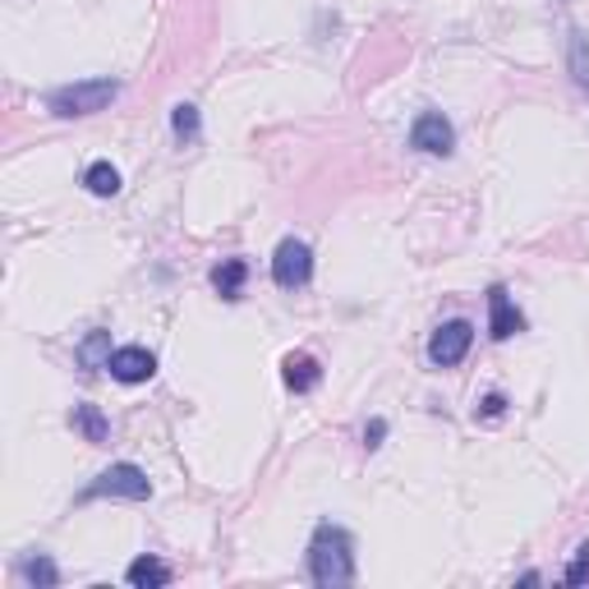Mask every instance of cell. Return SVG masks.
<instances>
[{
    "mask_svg": "<svg viewBox=\"0 0 589 589\" xmlns=\"http://www.w3.org/2000/svg\"><path fill=\"white\" fill-rule=\"evenodd\" d=\"M308 580L318 589H341L355 580V539L341 526H318L308 539Z\"/></svg>",
    "mask_w": 589,
    "mask_h": 589,
    "instance_id": "6da1fadb",
    "label": "cell"
},
{
    "mask_svg": "<svg viewBox=\"0 0 589 589\" xmlns=\"http://www.w3.org/2000/svg\"><path fill=\"white\" fill-rule=\"evenodd\" d=\"M120 84L116 79H84V84H65L47 97V111L60 120H75V116H92V111H107L116 101Z\"/></svg>",
    "mask_w": 589,
    "mask_h": 589,
    "instance_id": "7a4b0ae2",
    "label": "cell"
},
{
    "mask_svg": "<svg viewBox=\"0 0 589 589\" xmlns=\"http://www.w3.org/2000/svg\"><path fill=\"white\" fill-rule=\"evenodd\" d=\"M97 498H129V502H144V498H153V483H148V474L138 470V465H129V461H120V465H111V470H101L88 489H84V502H97Z\"/></svg>",
    "mask_w": 589,
    "mask_h": 589,
    "instance_id": "3957f363",
    "label": "cell"
},
{
    "mask_svg": "<svg viewBox=\"0 0 589 589\" xmlns=\"http://www.w3.org/2000/svg\"><path fill=\"white\" fill-rule=\"evenodd\" d=\"M308 276H314V249L304 239H282L272 254V282L282 291H300L308 286Z\"/></svg>",
    "mask_w": 589,
    "mask_h": 589,
    "instance_id": "277c9868",
    "label": "cell"
},
{
    "mask_svg": "<svg viewBox=\"0 0 589 589\" xmlns=\"http://www.w3.org/2000/svg\"><path fill=\"white\" fill-rule=\"evenodd\" d=\"M470 345H474V327H470L465 318L442 323V327L429 336V364H433V369H457V364L470 355Z\"/></svg>",
    "mask_w": 589,
    "mask_h": 589,
    "instance_id": "5b68a950",
    "label": "cell"
},
{
    "mask_svg": "<svg viewBox=\"0 0 589 589\" xmlns=\"http://www.w3.org/2000/svg\"><path fill=\"white\" fill-rule=\"evenodd\" d=\"M410 148L414 153H429V157H446L457 148V129L442 111H424L420 120L410 125Z\"/></svg>",
    "mask_w": 589,
    "mask_h": 589,
    "instance_id": "8992f818",
    "label": "cell"
},
{
    "mask_svg": "<svg viewBox=\"0 0 589 589\" xmlns=\"http://www.w3.org/2000/svg\"><path fill=\"white\" fill-rule=\"evenodd\" d=\"M107 369H111V377L116 383H148V377L157 373V355L153 351H144V345H120V351H111L107 355Z\"/></svg>",
    "mask_w": 589,
    "mask_h": 589,
    "instance_id": "52a82bcc",
    "label": "cell"
},
{
    "mask_svg": "<svg viewBox=\"0 0 589 589\" xmlns=\"http://www.w3.org/2000/svg\"><path fill=\"white\" fill-rule=\"evenodd\" d=\"M516 332H526V314L511 304L507 286H493L489 291V336L493 341H511Z\"/></svg>",
    "mask_w": 589,
    "mask_h": 589,
    "instance_id": "ba28073f",
    "label": "cell"
},
{
    "mask_svg": "<svg viewBox=\"0 0 589 589\" xmlns=\"http://www.w3.org/2000/svg\"><path fill=\"white\" fill-rule=\"evenodd\" d=\"M282 377H286V387H291V392H314V387H318V377H323V369H318L314 355H286Z\"/></svg>",
    "mask_w": 589,
    "mask_h": 589,
    "instance_id": "9c48e42d",
    "label": "cell"
},
{
    "mask_svg": "<svg viewBox=\"0 0 589 589\" xmlns=\"http://www.w3.org/2000/svg\"><path fill=\"white\" fill-rule=\"evenodd\" d=\"M125 580L134 589H161V585H170V567L157 562V558H134L129 571H125Z\"/></svg>",
    "mask_w": 589,
    "mask_h": 589,
    "instance_id": "30bf717a",
    "label": "cell"
},
{
    "mask_svg": "<svg viewBox=\"0 0 589 589\" xmlns=\"http://www.w3.org/2000/svg\"><path fill=\"white\" fill-rule=\"evenodd\" d=\"M567 69H571L576 88H585V92H589V38H585L580 28H571V32H567Z\"/></svg>",
    "mask_w": 589,
    "mask_h": 589,
    "instance_id": "8fae6325",
    "label": "cell"
},
{
    "mask_svg": "<svg viewBox=\"0 0 589 589\" xmlns=\"http://www.w3.org/2000/svg\"><path fill=\"white\" fill-rule=\"evenodd\" d=\"M84 189L97 194V198H116V194H120V170H116L111 161H92V166L84 170Z\"/></svg>",
    "mask_w": 589,
    "mask_h": 589,
    "instance_id": "7c38bea8",
    "label": "cell"
},
{
    "mask_svg": "<svg viewBox=\"0 0 589 589\" xmlns=\"http://www.w3.org/2000/svg\"><path fill=\"white\" fill-rule=\"evenodd\" d=\"M245 276H249L245 258H226V263L213 272V286H217L222 300H239V291H245Z\"/></svg>",
    "mask_w": 589,
    "mask_h": 589,
    "instance_id": "4fadbf2b",
    "label": "cell"
},
{
    "mask_svg": "<svg viewBox=\"0 0 589 589\" xmlns=\"http://www.w3.org/2000/svg\"><path fill=\"white\" fill-rule=\"evenodd\" d=\"M69 424H75L88 442H107V420H101V410L97 405H75V414H69Z\"/></svg>",
    "mask_w": 589,
    "mask_h": 589,
    "instance_id": "5bb4252c",
    "label": "cell"
},
{
    "mask_svg": "<svg viewBox=\"0 0 589 589\" xmlns=\"http://www.w3.org/2000/svg\"><path fill=\"white\" fill-rule=\"evenodd\" d=\"M19 571H23V580H28V585H42V589L60 585V571H56V562H51V558H42V552H38V558H28Z\"/></svg>",
    "mask_w": 589,
    "mask_h": 589,
    "instance_id": "9a60e30c",
    "label": "cell"
},
{
    "mask_svg": "<svg viewBox=\"0 0 589 589\" xmlns=\"http://www.w3.org/2000/svg\"><path fill=\"white\" fill-rule=\"evenodd\" d=\"M170 129H176L180 144H194L198 138V107H189V101H180L176 111H170Z\"/></svg>",
    "mask_w": 589,
    "mask_h": 589,
    "instance_id": "2e32d148",
    "label": "cell"
},
{
    "mask_svg": "<svg viewBox=\"0 0 589 589\" xmlns=\"http://www.w3.org/2000/svg\"><path fill=\"white\" fill-rule=\"evenodd\" d=\"M562 580H567V585H585V580H589V543H580V548H576V558L567 562Z\"/></svg>",
    "mask_w": 589,
    "mask_h": 589,
    "instance_id": "e0dca14e",
    "label": "cell"
},
{
    "mask_svg": "<svg viewBox=\"0 0 589 589\" xmlns=\"http://www.w3.org/2000/svg\"><path fill=\"white\" fill-rule=\"evenodd\" d=\"M383 438H387V420H373L364 429V446H369V452H373V446H383Z\"/></svg>",
    "mask_w": 589,
    "mask_h": 589,
    "instance_id": "ac0fdd59",
    "label": "cell"
},
{
    "mask_svg": "<svg viewBox=\"0 0 589 589\" xmlns=\"http://www.w3.org/2000/svg\"><path fill=\"white\" fill-rule=\"evenodd\" d=\"M507 410V401L493 392V396H483V405H479V414H483V420H498V414Z\"/></svg>",
    "mask_w": 589,
    "mask_h": 589,
    "instance_id": "d6986e66",
    "label": "cell"
}]
</instances>
